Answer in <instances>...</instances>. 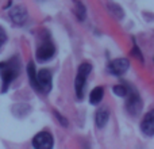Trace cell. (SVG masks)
<instances>
[{"mask_svg": "<svg viewBox=\"0 0 154 149\" xmlns=\"http://www.w3.org/2000/svg\"><path fill=\"white\" fill-rule=\"evenodd\" d=\"M10 18L15 24L22 26V24H24L27 22L29 14H27V10L24 7H22V5H16V7H14L12 10L10 11Z\"/></svg>", "mask_w": 154, "mask_h": 149, "instance_id": "cell-8", "label": "cell"}, {"mask_svg": "<svg viewBox=\"0 0 154 149\" xmlns=\"http://www.w3.org/2000/svg\"><path fill=\"white\" fill-rule=\"evenodd\" d=\"M7 42V33L3 27H0V48H2L4 43Z\"/></svg>", "mask_w": 154, "mask_h": 149, "instance_id": "cell-16", "label": "cell"}, {"mask_svg": "<svg viewBox=\"0 0 154 149\" xmlns=\"http://www.w3.org/2000/svg\"><path fill=\"white\" fill-rule=\"evenodd\" d=\"M141 130L147 137L154 136V109L150 110L143 117V119L141 122Z\"/></svg>", "mask_w": 154, "mask_h": 149, "instance_id": "cell-9", "label": "cell"}, {"mask_svg": "<svg viewBox=\"0 0 154 149\" xmlns=\"http://www.w3.org/2000/svg\"><path fill=\"white\" fill-rule=\"evenodd\" d=\"M54 53H56V48H54L53 42L50 40H45L37 49V53H35V57L39 62H45L49 61L50 59H53Z\"/></svg>", "mask_w": 154, "mask_h": 149, "instance_id": "cell-4", "label": "cell"}, {"mask_svg": "<svg viewBox=\"0 0 154 149\" xmlns=\"http://www.w3.org/2000/svg\"><path fill=\"white\" fill-rule=\"evenodd\" d=\"M76 15L80 21H84L85 18V7L81 3H76Z\"/></svg>", "mask_w": 154, "mask_h": 149, "instance_id": "cell-14", "label": "cell"}, {"mask_svg": "<svg viewBox=\"0 0 154 149\" xmlns=\"http://www.w3.org/2000/svg\"><path fill=\"white\" fill-rule=\"evenodd\" d=\"M91 71H92V65L89 62H82L77 68L76 79H75V92H76V98L79 100H81L82 96H84L85 83H87V79L89 76Z\"/></svg>", "mask_w": 154, "mask_h": 149, "instance_id": "cell-2", "label": "cell"}, {"mask_svg": "<svg viewBox=\"0 0 154 149\" xmlns=\"http://www.w3.org/2000/svg\"><path fill=\"white\" fill-rule=\"evenodd\" d=\"M112 92L115 94L116 96H120V98H126L128 95V87L125 84H118V85H114L112 88Z\"/></svg>", "mask_w": 154, "mask_h": 149, "instance_id": "cell-13", "label": "cell"}, {"mask_svg": "<svg viewBox=\"0 0 154 149\" xmlns=\"http://www.w3.org/2000/svg\"><path fill=\"white\" fill-rule=\"evenodd\" d=\"M142 107H143V103H142V99L139 96V94L137 91H131L128 88V100H127V104H126V110L130 115H137L141 114L142 111Z\"/></svg>", "mask_w": 154, "mask_h": 149, "instance_id": "cell-3", "label": "cell"}, {"mask_svg": "<svg viewBox=\"0 0 154 149\" xmlns=\"http://www.w3.org/2000/svg\"><path fill=\"white\" fill-rule=\"evenodd\" d=\"M20 72V62L18 57L7 60L4 62H0V77H2V92L4 94L11 85V83L19 76Z\"/></svg>", "mask_w": 154, "mask_h": 149, "instance_id": "cell-1", "label": "cell"}, {"mask_svg": "<svg viewBox=\"0 0 154 149\" xmlns=\"http://www.w3.org/2000/svg\"><path fill=\"white\" fill-rule=\"evenodd\" d=\"M27 74H29L31 87L34 88L35 91L39 92V88H38V80H37V71H35V65H34V62L32 61H30L29 65H27Z\"/></svg>", "mask_w": 154, "mask_h": 149, "instance_id": "cell-12", "label": "cell"}, {"mask_svg": "<svg viewBox=\"0 0 154 149\" xmlns=\"http://www.w3.org/2000/svg\"><path fill=\"white\" fill-rule=\"evenodd\" d=\"M130 68V61L127 59H115L111 60L107 65V71L108 73L114 74V76H122L127 72V69Z\"/></svg>", "mask_w": 154, "mask_h": 149, "instance_id": "cell-5", "label": "cell"}, {"mask_svg": "<svg viewBox=\"0 0 154 149\" xmlns=\"http://www.w3.org/2000/svg\"><path fill=\"white\" fill-rule=\"evenodd\" d=\"M109 121V111L106 107H100L95 114V123L99 129H103Z\"/></svg>", "mask_w": 154, "mask_h": 149, "instance_id": "cell-10", "label": "cell"}, {"mask_svg": "<svg viewBox=\"0 0 154 149\" xmlns=\"http://www.w3.org/2000/svg\"><path fill=\"white\" fill-rule=\"evenodd\" d=\"M103 98H104V88L101 85L95 87L89 94V103L93 104V106H97V104L101 103Z\"/></svg>", "mask_w": 154, "mask_h": 149, "instance_id": "cell-11", "label": "cell"}, {"mask_svg": "<svg viewBox=\"0 0 154 149\" xmlns=\"http://www.w3.org/2000/svg\"><path fill=\"white\" fill-rule=\"evenodd\" d=\"M131 54H133L134 57H137V59H138L141 62H143V56H142L141 50H139V48L137 46L135 42H134V46H133V49H131Z\"/></svg>", "mask_w": 154, "mask_h": 149, "instance_id": "cell-15", "label": "cell"}, {"mask_svg": "<svg viewBox=\"0 0 154 149\" xmlns=\"http://www.w3.org/2000/svg\"><path fill=\"white\" fill-rule=\"evenodd\" d=\"M54 115H56V118H58L60 122H61L62 125H64V126H68V121H66V119H64V118H62L61 115L58 114V113H54Z\"/></svg>", "mask_w": 154, "mask_h": 149, "instance_id": "cell-17", "label": "cell"}, {"mask_svg": "<svg viewBox=\"0 0 154 149\" xmlns=\"http://www.w3.org/2000/svg\"><path fill=\"white\" fill-rule=\"evenodd\" d=\"M37 80H38V88L39 92L48 94L51 91V81H53V74L49 69H41L37 72Z\"/></svg>", "mask_w": 154, "mask_h": 149, "instance_id": "cell-7", "label": "cell"}, {"mask_svg": "<svg viewBox=\"0 0 154 149\" xmlns=\"http://www.w3.org/2000/svg\"><path fill=\"white\" fill-rule=\"evenodd\" d=\"M54 145V140L49 132H39L32 138V147L37 149H50Z\"/></svg>", "mask_w": 154, "mask_h": 149, "instance_id": "cell-6", "label": "cell"}]
</instances>
